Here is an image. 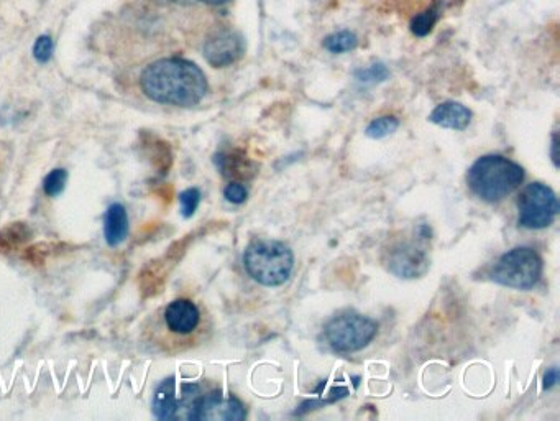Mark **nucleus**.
Instances as JSON below:
<instances>
[{
  "instance_id": "a211bd4d",
  "label": "nucleus",
  "mask_w": 560,
  "mask_h": 421,
  "mask_svg": "<svg viewBox=\"0 0 560 421\" xmlns=\"http://www.w3.org/2000/svg\"><path fill=\"white\" fill-rule=\"evenodd\" d=\"M66 180H68L66 170H53L50 175L46 176L43 190L48 196H58L61 191L65 190Z\"/></svg>"
},
{
  "instance_id": "ddd939ff",
  "label": "nucleus",
  "mask_w": 560,
  "mask_h": 421,
  "mask_svg": "<svg viewBox=\"0 0 560 421\" xmlns=\"http://www.w3.org/2000/svg\"><path fill=\"white\" fill-rule=\"evenodd\" d=\"M175 390V379H166L165 382H161L157 394L153 398L155 417L160 418V420H170V418L176 417V412L180 410V407H178Z\"/></svg>"
},
{
  "instance_id": "aec40b11",
  "label": "nucleus",
  "mask_w": 560,
  "mask_h": 421,
  "mask_svg": "<svg viewBox=\"0 0 560 421\" xmlns=\"http://www.w3.org/2000/svg\"><path fill=\"white\" fill-rule=\"evenodd\" d=\"M199 201H201V193L196 188H189L184 191L180 196L181 211H183L184 218H191L194 211L198 208Z\"/></svg>"
},
{
  "instance_id": "6e6552de",
  "label": "nucleus",
  "mask_w": 560,
  "mask_h": 421,
  "mask_svg": "<svg viewBox=\"0 0 560 421\" xmlns=\"http://www.w3.org/2000/svg\"><path fill=\"white\" fill-rule=\"evenodd\" d=\"M247 417L244 403L234 395L211 392L194 403L189 420L242 421Z\"/></svg>"
},
{
  "instance_id": "2eb2a0df",
  "label": "nucleus",
  "mask_w": 560,
  "mask_h": 421,
  "mask_svg": "<svg viewBox=\"0 0 560 421\" xmlns=\"http://www.w3.org/2000/svg\"><path fill=\"white\" fill-rule=\"evenodd\" d=\"M441 14L442 4L441 2H436L432 7L424 10L423 14L414 17L413 22H411V32H413L416 37H426V35L432 32L434 25L439 22Z\"/></svg>"
},
{
  "instance_id": "7ed1b4c3",
  "label": "nucleus",
  "mask_w": 560,
  "mask_h": 421,
  "mask_svg": "<svg viewBox=\"0 0 560 421\" xmlns=\"http://www.w3.org/2000/svg\"><path fill=\"white\" fill-rule=\"evenodd\" d=\"M244 265L255 282L265 287H280L290 280L293 272V250L280 241L258 239L245 250Z\"/></svg>"
},
{
  "instance_id": "0eeeda50",
  "label": "nucleus",
  "mask_w": 560,
  "mask_h": 421,
  "mask_svg": "<svg viewBox=\"0 0 560 421\" xmlns=\"http://www.w3.org/2000/svg\"><path fill=\"white\" fill-rule=\"evenodd\" d=\"M201 310L194 301L180 298L171 301L161 313V326L163 333H160V346L186 343V339L191 338L199 326H201Z\"/></svg>"
},
{
  "instance_id": "39448f33",
  "label": "nucleus",
  "mask_w": 560,
  "mask_h": 421,
  "mask_svg": "<svg viewBox=\"0 0 560 421\" xmlns=\"http://www.w3.org/2000/svg\"><path fill=\"white\" fill-rule=\"evenodd\" d=\"M378 333L377 321L359 313H344L336 316L327 323L324 336L332 351L349 352L362 351L372 343Z\"/></svg>"
},
{
  "instance_id": "b1692460",
  "label": "nucleus",
  "mask_w": 560,
  "mask_h": 421,
  "mask_svg": "<svg viewBox=\"0 0 560 421\" xmlns=\"http://www.w3.org/2000/svg\"><path fill=\"white\" fill-rule=\"evenodd\" d=\"M552 160H554V165L559 167V163H557V135L554 134L552 137Z\"/></svg>"
},
{
  "instance_id": "4468645a",
  "label": "nucleus",
  "mask_w": 560,
  "mask_h": 421,
  "mask_svg": "<svg viewBox=\"0 0 560 421\" xmlns=\"http://www.w3.org/2000/svg\"><path fill=\"white\" fill-rule=\"evenodd\" d=\"M30 229L23 223H14L0 231V254L20 249L30 239Z\"/></svg>"
},
{
  "instance_id": "1a4fd4ad",
  "label": "nucleus",
  "mask_w": 560,
  "mask_h": 421,
  "mask_svg": "<svg viewBox=\"0 0 560 421\" xmlns=\"http://www.w3.org/2000/svg\"><path fill=\"white\" fill-rule=\"evenodd\" d=\"M388 272L400 278L423 277L429 270L426 252L414 246L413 242H400L386 250L383 257Z\"/></svg>"
},
{
  "instance_id": "20e7f679",
  "label": "nucleus",
  "mask_w": 560,
  "mask_h": 421,
  "mask_svg": "<svg viewBox=\"0 0 560 421\" xmlns=\"http://www.w3.org/2000/svg\"><path fill=\"white\" fill-rule=\"evenodd\" d=\"M541 255L531 247L516 249L501 255L490 273L493 282L515 290H531L541 280Z\"/></svg>"
},
{
  "instance_id": "423d86ee",
  "label": "nucleus",
  "mask_w": 560,
  "mask_h": 421,
  "mask_svg": "<svg viewBox=\"0 0 560 421\" xmlns=\"http://www.w3.org/2000/svg\"><path fill=\"white\" fill-rule=\"evenodd\" d=\"M518 223L526 229H544L551 226L559 214L556 193L542 183H531L518 199Z\"/></svg>"
},
{
  "instance_id": "f257e3e1",
  "label": "nucleus",
  "mask_w": 560,
  "mask_h": 421,
  "mask_svg": "<svg viewBox=\"0 0 560 421\" xmlns=\"http://www.w3.org/2000/svg\"><path fill=\"white\" fill-rule=\"evenodd\" d=\"M143 93L161 104L196 106L207 93V79L199 66L181 58H166L143 71Z\"/></svg>"
},
{
  "instance_id": "6ab92c4d",
  "label": "nucleus",
  "mask_w": 560,
  "mask_h": 421,
  "mask_svg": "<svg viewBox=\"0 0 560 421\" xmlns=\"http://www.w3.org/2000/svg\"><path fill=\"white\" fill-rule=\"evenodd\" d=\"M390 76L385 65L377 63V65L368 66L365 70L357 71V79L363 84H375L385 81Z\"/></svg>"
},
{
  "instance_id": "9b49d317",
  "label": "nucleus",
  "mask_w": 560,
  "mask_h": 421,
  "mask_svg": "<svg viewBox=\"0 0 560 421\" xmlns=\"http://www.w3.org/2000/svg\"><path fill=\"white\" fill-rule=\"evenodd\" d=\"M429 121L444 129L465 130L472 122V111L460 102H444L431 112Z\"/></svg>"
},
{
  "instance_id": "4be33fe9",
  "label": "nucleus",
  "mask_w": 560,
  "mask_h": 421,
  "mask_svg": "<svg viewBox=\"0 0 560 421\" xmlns=\"http://www.w3.org/2000/svg\"><path fill=\"white\" fill-rule=\"evenodd\" d=\"M224 196L227 198V201L234 204H242L245 203V199H247L248 191L244 185H240V183H230L225 188Z\"/></svg>"
},
{
  "instance_id": "f03ea898",
  "label": "nucleus",
  "mask_w": 560,
  "mask_h": 421,
  "mask_svg": "<svg viewBox=\"0 0 560 421\" xmlns=\"http://www.w3.org/2000/svg\"><path fill=\"white\" fill-rule=\"evenodd\" d=\"M523 180L524 170L521 165L501 155L478 158L467 173V183L473 195L487 203H498L515 193Z\"/></svg>"
},
{
  "instance_id": "f8f14e48",
  "label": "nucleus",
  "mask_w": 560,
  "mask_h": 421,
  "mask_svg": "<svg viewBox=\"0 0 560 421\" xmlns=\"http://www.w3.org/2000/svg\"><path fill=\"white\" fill-rule=\"evenodd\" d=\"M106 241L109 246H119L129 234V218L122 204H112L106 214Z\"/></svg>"
},
{
  "instance_id": "9d476101",
  "label": "nucleus",
  "mask_w": 560,
  "mask_h": 421,
  "mask_svg": "<svg viewBox=\"0 0 560 421\" xmlns=\"http://www.w3.org/2000/svg\"><path fill=\"white\" fill-rule=\"evenodd\" d=\"M244 40L239 33L222 30L212 35L204 45V58L214 68H225L244 55Z\"/></svg>"
},
{
  "instance_id": "dca6fc26",
  "label": "nucleus",
  "mask_w": 560,
  "mask_h": 421,
  "mask_svg": "<svg viewBox=\"0 0 560 421\" xmlns=\"http://www.w3.org/2000/svg\"><path fill=\"white\" fill-rule=\"evenodd\" d=\"M400 127V121L393 116L378 117L375 121L370 122L365 135L373 140L385 139L388 135L395 134Z\"/></svg>"
},
{
  "instance_id": "412c9836",
  "label": "nucleus",
  "mask_w": 560,
  "mask_h": 421,
  "mask_svg": "<svg viewBox=\"0 0 560 421\" xmlns=\"http://www.w3.org/2000/svg\"><path fill=\"white\" fill-rule=\"evenodd\" d=\"M33 55L37 58L40 63H46L50 61L51 55H53V40L50 37H40L33 47Z\"/></svg>"
},
{
  "instance_id": "393cba45",
  "label": "nucleus",
  "mask_w": 560,
  "mask_h": 421,
  "mask_svg": "<svg viewBox=\"0 0 560 421\" xmlns=\"http://www.w3.org/2000/svg\"><path fill=\"white\" fill-rule=\"evenodd\" d=\"M202 2H206V4L211 5H222L225 4V2H229V0H202Z\"/></svg>"
},
{
  "instance_id": "f3484780",
  "label": "nucleus",
  "mask_w": 560,
  "mask_h": 421,
  "mask_svg": "<svg viewBox=\"0 0 560 421\" xmlns=\"http://www.w3.org/2000/svg\"><path fill=\"white\" fill-rule=\"evenodd\" d=\"M359 45V40L355 37L354 33L347 32H337L331 37H327L324 40V47L326 50L331 51V53H345V51H352Z\"/></svg>"
},
{
  "instance_id": "5701e85b",
  "label": "nucleus",
  "mask_w": 560,
  "mask_h": 421,
  "mask_svg": "<svg viewBox=\"0 0 560 421\" xmlns=\"http://www.w3.org/2000/svg\"><path fill=\"white\" fill-rule=\"evenodd\" d=\"M557 380H559V371H557V367H552L547 371V374L544 375V389L549 390L557 384Z\"/></svg>"
}]
</instances>
